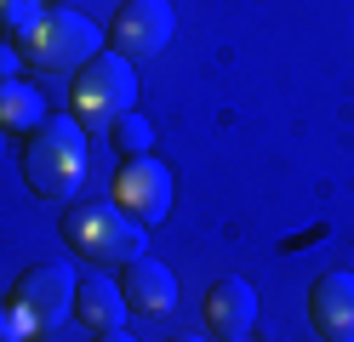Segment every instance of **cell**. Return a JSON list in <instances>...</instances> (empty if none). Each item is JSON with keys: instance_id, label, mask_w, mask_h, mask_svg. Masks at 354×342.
Segmentation results:
<instances>
[{"instance_id": "obj_1", "label": "cell", "mask_w": 354, "mask_h": 342, "mask_svg": "<svg viewBox=\"0 0 354 342\" xmlns=\"http://www.w3.org/2000/svg\"><path fill=\"white\" fill-rule=\"evenodd\" d=\"M12 46H17V57H24V63L46 68V75H63V68H86V63H92L103 46H109V35H103L86 12L40 6V17H35Z\"/></svg>"}, {"instance_id": "obj_2", "label": "cell", "mask_w": 354, "mask_h": 342, "mask_svg": "<svg viewBox=\"0 0 354 342\" xmlns=\"http://www.w3.org/2000/svg\"><path fill=\"white\" fill-rule=\"evenodd\" d=\"M24 177L40 200H75L86 182V126L75 120H46L29 149H24Z\"/></svg>"}, {"instance_id": "obj_3", "label": "cell", "mask_w": 354, "mask_h": 342, "mask_svg": "<svg viewBox=\"0 0 354 342\" xmlns=\"http://www.w3.org/2000/svg\"><path fill=\"white\" fill-rule=\"evenodd\" d=\"M63 240L86 263H115L126 268L131 257H143V222L126 217L115 200H80L63 211Z\"/></svg>"}, {"instance_id": "obj_4", "label": "cell", "mask_w": 354, "mask_h": 342, "mask_svg": "<svg viewBox=\"0 0 354 342\" xmlns=\"http://www.w3.org/2000/svg\"><path fill=\"white\" fill-rule=\"evenodd\" d=\"M69 108H75V120H80L86 131L126 120V114L138 108V63H126L120 52H109V46H103L86 68H75Z\"/></svg>"}, {"instance_id": "obj_5", "label": "cell", "mask_w": 354, "mask_h": 342, "mask_svg": "<svg viewBox=\"0 0 354 342\" xmlns=\"http://www.w3.org/2000/svg\"><path fill=\"white\" fill-rule=\"evenodd\" d=\"M171 35H177L171 0H126L109 23V52H120L126 63H143V57H160Z\"/></svg>"}, {"instance_id": "obj_6", "label": "cell", "mask_w": 354, "mask_h": 342, "mask_svg": "<svg viewBox=\"0 0 354 342\" xmlns=\"http://www.w3.org/2000/svg\"><path fill=\"white\" fill-rule=\"evenodd\" d=\"M75 285H80V274L69 263H35L24 280H17L12 303L35 319V331H52L63 319H75Z\"/></svg>"}, {"instance_id": "obj_7", "label": "cell", "mask_w": 354, "mask_h": 342, "mask_svg": "<svg viewBox=\"0 0 354 342\" xmlns=\"http://www.w3.org/2000/svg\"><path fill=\"white\" fill-rule=\"evenodd\" d=\"M171 194H177L171 166H160L154 154L120 160V171H115V205H120L126 217H138L143 228H149V222H160V217L171 211Z\"/></svg>"}, {"instance_id": "obj_8", "label": "cell", "mask_w": 354, "mask_h": 342, "mask_svg": "<svg viewBox=\"0 0 354 342\" xmlns=\"http://www.w3.org/2000/svg\"><path fill=\"white\" fill-rule=\"evenodd\" d=\"M308 319L326 342H354V274L348 268H331L315 280L308 291Z\"/></svg>"}, {"instance_id": "obj_9", "label": "cell", "mask_w": 354, "mask_h": 342, "mask_svg": "<svg viewBox=\"0 0 354 342\" xmlns=\"http://www.w3.org/2000/svg\"><path fill=\"white\" fill-rule=\"evenodd\" d=\"M120 291H126V308L143 319H166L177 308V274L154 257H131L120 274Z\"/></svg>"}, {"instance_id": "obj_10", "label": "cell", "mask_w": 354, "mask_h": 342, "mask_svg": "<svg viewBox=\"0 0 354 342\" xmlns=\"http://www.w3.org/2000/svg\"><path fill=\"white\" fill-rule=\"evenodd\" d=\"M206 325L223 336V342L252 336V325H257V291H252V280H240V274H223V280L206 291Z\"/></svg>"}, {"instance_id": "obj_11", "label": "cell", "mask_w": 354, "mask_h": 342, "mask_svg": "<svg viewBox=\"0 0 354 342\" xmlns=\"http://www.w3.org/2000/svg\"><path fill=\"white\" fill-rule=\"evenodd\" d=\"M126 291H120V280H109V274H80V285H75V319L92 336H103V331H120L126 325Z\"/></svg>"}, {"instance_id": "obj_12", "label": "cell", "mask_w": 354, "mask_h": 342, "mask_svg": "<svg viewBox=\"0 0 354 342\" xmlns=\"http://www.w3.org/2000/svg\"><path fill=\"white\" fill-rule=\"evenodd\" d=\"M46 120H52V114H46V97H40L35 80H0V131L35 137Z\"/></svg>"}, {"instance_id": "obj_13", "label": "cell", "mask_w": 354, "mask_h": 342, "mask_svg": "<svg viewBox=\"0 0 354 342\" xmlns=\"http://www.w3.org/2000/svg\"><path fill=\"white\" fill-rule=\"evenodd\" d=\"M109 131H115V149H120V160H138V154H149V149H154V126L143 120L138 108H131L126 120H115Z\"/></svg>"}, {"instance_id": "obj_14", "label": "cell", "mask_w": 354, "mask_h": 342, "mask_svg": "<svg viewBox=\"0 0 354 342\" xmlns=\"http://www.w3.org/2000/svg\"><path fill=\"white\" fill-rule=\"evenodd\" d=\"M40 17V0H0V35H24Z\"/></svg>"}, {"instance_id": "obj_15", "label": "cell", "mask_w": 354, "mask_h": 342, "mask_svg": "<svg viewBox=\"0 0 354 342\" xmlns=\"http://www.w3.org/2000/svg\"><path fill=\"white\" fill-rule=\"evenodd\" d=\"M29 331H35V319L17 308V303L0 308V342H29Z\"/></svg>"}, {"instance_id": "obj_16", "label": "cell", "mask_w": 354, "mask_h": 342, "mask_svg": "<svg viewBox=\"0 0 354 342\" xmlns=\"http://www.w3.org/2000/svg\"><path fill=\"white\" fill-rule=\"evenodd\" d=\"M17 68H24L17 46H12V40H0V80H17Z\"/></svg>"}, {"instance_id": "obj_17", "label": "cell", "mask_w": 354, "mask_h": 342, "mask_svg": "<svg viewBox=\"0 0 354 342\" xmlns=\"http://www.w3.org/2000/svg\"><path fill=\"white\" fill-rule=\"evenodd\" d=\"M97 342H131V331H126V325H120V331H103Z\"/></svg>"}, {"instance_id": "obj_18", "label": "cell", "mask_w": 354, "mask_h": 342, "mask_svg": "<svg viewBox=\"0 0 354 342\" xmlns=\"http://www.w3.org/2000/svg\"><path fill=\"white\" fill-rule=\"evenodd\" d=\"M171 342H206V336H189V331H183V336H171Z\"/></svg>"}, {"instance_id": "obj_19", "label": "cell", "mask_w": 354, "mask_h": 342, "mask_svg": "<svg viewBox=\"0 0 354 342\" xmlns=\"http://www.w3.org/2000/svg\"><path fill=\"white\" fill-rule=\"evenodd\" d=\"M234 342H252V336H234Z\"/></svg>"}]
</instances>
